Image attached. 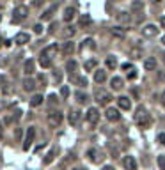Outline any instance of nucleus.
<instances>
[{
    "label": "nucleus",
    "mask_w": 165,
    "mask_h": 170,
    "mask_svg": "<svg viewBox=\"0 0 165 170\" xmlns=\"http://www.w3.org/2000/svg\"><path fill=\"white\" fill-rule=\"evenodd\" d=\"M162 44H165V36H163V37H162Z\"/></svg>",
    "instance_id": "de8ad7c7"
},
{
    "label": "nucleus",
    "mask_w": 165,
    "mask_h": 170,
    "mask_svg": "<svg viewBox=\"0 0 165 170\" xmlns=\"http://www.w3.org/2000/svg\"><path fill=\"white\" fill-rule=\"evenodd\" d=\"M158 167H160V170H165V156H158Z\"/></svg>",
    "instance_id": "f704fd0d"
},
{
    "label": "nucleus",
    "mask_w": 165,
    "mask_h": 170,
    "mask_svg": "<svg viewBox=\"0 0 165 170\" xmlns=\"http://www.w3.org/2000/svg\"><path fill=\"white\" fill-rule=\"evenodd\" d=\"M43 94H34L32 99H30V106H39V104H43Z\"/></svg>",
    "instance_id": "b1692460"
},
{
    "label": "nucleus",
    "mask_w": 165,
    "mask_h": 170,
    "mask_svg": "<svg viewBox=\"0 0 165 170\" xmlns=\"http://www.w3.org/2000/svg\"><path fill=\"white\" fill-rule=\"evenodd\" d=\"M73 51H75V43L73 41H66L64 46H62V53L66 57H69V55H73Z\"/></svg>",
    "instance_id": "dca6fc26"
},
{
    "label": "nucleus",
    "mask_w": 165,
    "mask_h": 170,
    "mask_svg": "<svg viewBox=\"0 0 165 170\" xmlns=\"http://www.w3.org/2000/svg\"><path fill=\"white\" fill-rule=\"evenodd\" d=\"M96 101H98L99 104H107L112 101V96H110V92H107V90H98L96 92Z\"/></svg>",
    "instance_id": "6e6552de"
},
{
    "label": "nucleus",
    "mask_w": 165,
    "mask_h": 170,
    "mask_svg": "<svg viewBox=\"0 0 165 170\" xmlns=\"http://www.w3.org/2000/svg\"><path fill=\"white\" fill-rule=\"evenodd\" d=\"M23 89H25L27 92H32L34 89H36V82H34L32 78H25V80H23Z\"/></svg>",
    "instance_id": "aec40b11"
},
{
    "label": "nucleus",
    "mask_w": 165,
    "mask_h": 170,
    "mask_svg": "<svg viewBox=\"0 0 165 170\" xmlns=\"http://www.w3.org/2000/svg\"><path fill=\"white\" fill-rule=\"evenodd\" d=\"M28 16V7L27 6H18L12 11V23H22Z\"/></svg>",
    "instance_id": "f03ea898"
},
{
    "label": "nucleus",
    "mask_w": 165,
    "mask_h": 170,
    "mask_svg": "<svg viewBox=\"0 0 165 170\" xmlns=\"http://www.w3.org/2000/svg\"><path fill=\"white\" fill-rule=\"evenodd\" d=\"M110 87L114 89V90H119V89H122V78L114 76L112 80H110Z\"/></svg>",
    "instance_id": "412c9836"
},
{
    "label": "nucleus",
    "mask_w": 165,
    "mask_h": 170,
    "mask_svg": "<svg viewBox=\"0 0 165 170\" xmlns=\"http://www.w3.org/2000/svg\"><path fill=\"white\" fill-rule=\"evenodd\" d=\"M117 104H119V108L121 110H130L132 108V101H130V98H126V96L117 98Z\"/></svg>",
    "instance_id": "ddd939ff"
},
{
    "label": "nucleus",
    "mask_w": 165,
    "mask_h": 170,
    "mask_svg": "<svg viewBox=\"0 0 165 170\" xmlns=\"http://www.w3.org/2000/svg\"><path fill=\"white\" fill-rule=\"evenodd\" d=\"M103 170H116L114 167H110V165H107V167H103Z\"/></svg>",
    "instance_id": "37998d69"
},
{
    "label": "nucleus",
    "mask_w": 165,
    "mask_h": 170,
    "mask_svg": "<svg viewBox=\"0 0 165 170\" xmlns=\"http://www.w3.org/2000/svg\"><path fill=\"white\" fill-rule=\"evenodd\" d=\"M55 154H57V149H52V151H50V153L46 154V156H44L43 163H44V165H50V163H52V161L55 159Z\"/></svg>",
    "instance_id": "393cba45"
},
{
    "label": "nucleus",
    "mask_w": 165,
    "mask_h": 170,
    "mask_svg": "<svg viewBox=\"0 0 165 170\" xmlns=\"http://www.w3.org/2000/svg\"><path fill=\"white\" fill-rule=\"evenodd\" d=\"M156 34H158V27L153 25V23H149V25H146V27L142 28V36L144 37H154Z\"/></svg>",
    "instance_id": "1a4fd4ad"
},
{
    "label": "nucleus",
    "mask_w": 165,
    "mask_h": 170,
    "mask_svg": "<svg viewBox=\"0 0 165 170\" xmlns=\"http://www.w3.org/2000/svg\"><path fill=\"white\" fill-rule=\"evenodd\" d=\"M133 121H135V124H137L138 128H148L149 122H151V117H149L148 110H146V106H138L137 110H135V115H133Z\"/></svg>",
    "instance_id": "f257e3e1"
},
{
    "label": "nucleus",
    "mask_w": 165,
    "mask_h": 170,
    "mask_svg": "<svg viewBox=\"0 0 165 170\" xmlns=\"http://www.w3.org/2000/svg\"><path fill=\"white\" fill-rule=\"evenodd\" d=\"M61 96H62V98H68V96H69V89H68L66 85L61 89Z\"/></svg>",
    "instance_id": "e433bc0d"
},
{
    "label": "nucleus",
    "mask_w": 165,
    "mask_h": 170,
    "mask_svg": "<svg viewBox=\"0 0 165 170\" xmlns=\"http://www.w3.org/2000/svg\"><path fill=\"white\" fill-rule=\"evenodd\" d=\"M122 167H124V170H137L138 168L137 159L133 158V156H124L122 158Z\"/></svg>",
    "instance_id": "0eeeda50"
},
{
    "label": "nucleus",
    "mask_w": 165,
    "mask_h": 170,
    "mask_svg": "<svg viewBox=\"0 0 165 170\" xmlns=\"http://www.w3.org/2000/svg\"><path fill=\"white\" fill-rule=\"evenodd\" d=\"M158 142L162 143V145H165V133H160L158 135Z\"/></svg>",
    "instance_id": "ea45409f"
},
{
    "label": "nucleus",
    "mask_w": 165,
    "mask_h": 170,
    "mask_svg": "<svg viewBox=\"0 0 165 170\" xmlns=\"http://www.w3.org/2000/svg\"><path fill=\"white\" fill-rule=\"evenodd\" d=\"M77 83L80 85V87H85V85H87V78H83V76L77 78Z\"/></svg>",
    "instance_id": "c9c22d12"
},
{
    "label": "nucleus",
    "mask_w": 165,
    "mask_h": 170,
    "mask_svg": "<svg viewBox=\"0 0 165 170\" xmlns=\"http://www.w3.org/2000/svg\"><path fill=\"white\" fill-rule=\"evenodd\" d=\"M105 66H107V69H110V71L116 69L117 67V59L114 57V55H108V57L105 59Z\"/></svg>",
    "instance_id": "6ab92c4d"
},
{
    "label": "nucleus",
    "mask_w": 165,
    "mask_h": 170,
    "mask_svg": "<svg viewBox=\"0 0 165 170\" xmlns=\"http://www.w3.org/2000/svg\"><path fill=\"white\" fill-rule=\"evenodd\" d=\"M57 53H59V44L53 43V44H50V46H46V48L41 51V55L39 57H44V59H53V57H57Z\"/></svg>",
    "instance_id": "20e7f679"
},
{
    "label": "nucleus",
    "mask_w": 165,
    "mask_h": 170,
    "mask_svg": "<svg viewBox=\"0 0 165 170\" xmlns=\"http://www.w3.org/2000/svg\"><path fill=\"white\" fill-rule=\"evenodd\" d=\"M39 82H41V83H43V85H44V83H46V78H44L43 75H39Z\"/></svg>",
    "instance_id": "79ce46f5"
},
{
    "label": "nucleus",
    "mask_w": 165,
    "mask_h": 170,
    "mask_svg": "<svg viewBox=\"0 0 165 170\" xmlns=\"http://www.w3.org/2000/svg\"><path fill=\"white\" fill-rule=\"evenodd\" d=\"M55 28H57V23H52L50 25V32H55Z\"/></svg>",
    "instance_id": "a19ab883"
},
{
    "label": "nucleus",
    "mask_w": 165,
    "mask_h": 170,
    "mask_svg": "<svg viewBox=\"0 0 165 170\" xmlns=\"http://www.w3.org/2000/svg\"><path fill=\"white\" fill-rule=\"evenodd\" d=\"M75 32H77V30H75V27H66L64 36H66V37H73V36H75Z\"/></svg>",
    "instance_id": "72a5a7b5"
},
{
    "label": "nucleus",
    "mask_w": 165,
    "mask_h": 170,
    "mask_svg": "<svg viewBox=\"0 0 165 170\" xmlns=\"http://www.w3.org/2000/svg\"><path fill=\"white\" fill-rule=\"evenodd\" d=\"M105 80H107V71L105 69H96V73H94V82L103 83Z\"/></svg>",
    "instance_id": "a211bd4d"
},
{
    "label": "nucleus",
    "mask_w": 165,
    "mask_h": 170,
    "mask_svg": "<svg viewBox=\"0 0 165 170\" xmlns=\"http://www.w3.org/2000/svg\"><path fill=\"white\" fill-rule=\"evenodd\" d=\"M75 14H77V9H75V7H66V9H64V22L66 23L73 22Z\"/></svg>",
    "instance_id": "2eb2a0df"
},
{
    "label": "nucleus",
    "mask_w": 165,
    "mask_h": 170,
    "mask_svg": "<svg viewBox=\"0 0 165 170\" xmlns=\"http://www.w3.org/2000/svg\"><path fill=\"white\" fill-rule=\"evenodd\" d=\"M107 119L112 122H117L121 119V114H119V110L117 108H107Z\"/></svg>",
    "instance_id": "9b49d317"
},
{
    "label": "nucleus",
    "mask_w": 165,
    "mask_h": 170,
    "mask_svg": "<svg viewBox=\"0 0 165 170\" xmlns=\"http://www.w3.org/2000/svg\"><path fill=\"white\" fill-rule=\"evenodd\" d=\"M162 103L165 104V90H163V94H162Z\"/></svg>",
    "instance_id": "a18cd8bd"
},
{
    "label": "nucleus",
    "mask_w": 165,
    "mask_h": 170,
    "mask_svg": "<svg viewBox=\"0 0 165 170\" xmlns=\"http://www.w3.org/2000/svg\"><path fill=\"white\" fill-rule=\"evenodd\" d=\"M55 11H57V6H52L50 9H46V11L41 14V20H43V22H48V20H52V18H53V14H55Z\"/></svg>",
    "instance_id": "f3484780"
},
{
    "label": "nucleus",
    "mask_w": 165,
    "mask_h": 170,
    "mask_svg": "<svg viewBox=\"0 0 165 170\" xmlns=\"http://www.w3.org/2000/svg\"><path fill=\"white\" fill-rule=\"evenodd\" d=\"M80 119H82V112L80 110H71L69 112V124L71 126H78Z\"/></svg>",
    "instance_id": "9d476101"
},
{
    "label": "nucleus",
    "mask_w": 165,
    "mask_h": 170,
    "mask_svg": "<svg viewBox=\"0 0 165 170\" xmlns=\"http://www.w3.org/2000/svg\"><path fill=\"white\" fill-rule=\"evenodd\" d=\"M153 2H160V0H153Z\"/></svg>",
    "instance_id": "09e8293b"
},
{
    "label": "nucleus",
    "mask_w": 165,
    "mask_h": 170,
    "mask_svg": "<svg viewBox=\"0 0 165 170\" xmlns=\"http://www.w3.org/2000/svg\"><path fill=\"white\" fill-rule=\"evenodd\" d=\"M117 20L121 23H128L130 22V16H128V12H119V14H117Z\"/></svg>",
    "instance_id": "2f4dec72"
},
{
    "label": "nucleus",
    "mask_w": 165,
    "mask_h": 170,
    "mask_svg": "<svg viewBox=\"0 0 165 170\" xmlns=\"http://www.w3.org/2000/svg\"><path fill=\"white\" fill-rule=\"evenodd\" d=\"M28 41H30V37H28V34H25V32H20V34H16V37H14V43H16V44H20V46H23V44H27Z\"/></svg>",
    "instance_id": "4468645a"
},
{
    "label": "nucleus",
    "mask_w": 165,
    "mask_h": 170,
    "mask_svg": "<svg viewBox=\"0 0 165 170\" xmlns=\"http://www.w3.org/2000/svg\"><path fill=\"white\" fill-rule=\"evenodd\" d=\"M62 119H64V117H62L61 112H50L46 121H48V126L50 128H59L62 124Z\"/></svg>",
    "instance_id": "7ed1b4c3"
},
{
    "label": "nucleus",
    "mask_w": 165,
    "mask_h": 170,
    "mask_svg": "<svg viewBox=\"0 0 165 170\" xmlns=\"http://www.w3.org/2000/svg\"><path fill=\"white\" fill-rule=\"evenodd\" d=\"M144 67H146L148 71H153V69H156V61H154L153 57H149L148 61L144 62Z\"/></svg>",
    "instance_id": "a878e982"
},
{
    "label": "nucleus",
    "mask_w": 165,
    "mask_h": 170,
    "mask_svg": "<svg viewBox=\"0 0 165 170\" xmlns=\"http://www.w3.org/2000/svg\"><path fill=\"white\" fill-rule=\"evenodd\" d=\"M71 170H85L83 167H75V168H71Z\"/></svg>",
    "instance_id": "49530a36"
},
{
    "label": "nucleus",
    "mask_w": 165,
    "mask_h": 170,
    "mask_svg": "<svg viewBox=\"0 0 165 170\" xmlns=\"http://www.w3.org/2000/svg\"><path fill=\"white\" fill-rule=\"evenodd\" d=\"M142 7H144V2L142 0H135L132 4V9L133 11H142Z\"/></svg>",
    "instance_id": "7c9ffc66"
},
{
    "label": "nucleus",
    "mask_w": 165,
    "mask_h": 170,
    "mask_svg": "<svg viewBox=\"0 0 165 170\" xmlns=\"http://www.w3.org/2000/svg\"><path fill=\"white\" fill-rule=\"evenodd\" d=\"M135 78H137V69H132L128 73V80H135Z\"/></svg>",
    "instance_id": "4c0bfd02"
},
{
    "label": "nucleus",
    "mask_w": 165,
    "mask_h": 170,
    "mask_svg": "<svg viewBox=\"0 0 165 170\" xmlns=\"http://www.w3.org/2000/svg\"><path fill=\"white\" fill-rule=\"evenodd\" d=\"M96 66H98V61H94V59H91V61H87L85 64H83L85 71H92V69H94Z\"/></svg>",
    "instance_id": "c85d7f7f"
},
{
    "label": "nucleus",
    "mask_w": 165,
    "mask_h": 170,
    "mask_svg": "<svg viewBox=\"0 0 165 170\" xmlns=\"http://www.w3.org/2000/svg\"><path fill=\"white\" fill-rule=\"evenodd\" d=\"M87 156H89V159H91L92 163H99V161H101V158H103L98 149H89V151H87Z\"/></svg>",
    "instance_id": "f8f14e48"
},
{
    "label": "nucleus",
    "mask_w": 165,
    "mask_h": 170,
    "mask_svg": "<svg viewBox=\"0 0 165 170\" xmlns=\"http://www.w3.org/2000/svg\"><path fill=\"white\" fill-rule=\"evenodd\" d=\"M92 23V18L89 16V14H82L80 16V27H89Z\"/></svg>",
    "instance_id": "bb28decb"
},
{
    "label": "nucleus",
    "mask_w": 165,
    "mask_h": 170,
    "mask_svg": "<svg viewBox=\"0 0 165 170\" xmlns=\"http://www.w3.org/2000/svg\"><path fill=\"white\" fill-rule=\"evenodd\" d=\"M85 119H87L89 124H96V122L99 121V110L91 106V108L87 110V114H85Z\"/></svg>",
    "instance_id": "423d86ee"
},
{
    "label": "nucleus",
    "mask_w": 165,
    "mask_h": 170,
    "mask_svg": "<svg viewBox=\"0 0 165 170\" xmlns=\"http://www.w3.org/2000/svg\"><path fill=\"white\" fill-rule=\"evenodd\" d=\"M75 96H77V101H78V103H85V101H87V94H83V92H77Z\"/></svg>",
    "instance_id": "473e14b6"
},
{
    "label": "nucleus",
    "mask_w": 165,
    "mask_h": 170,
    "mask_svg": "<svg viewBox=\"0 0 165 170\" xmlns=\"http://www.w3.org/2000/svg\"><path fill=\"white\" fill-rule=\"evenodd\" d=\"M34 32H36V34H41V32H43V25H41V23L34 25Z\"/></svg>",
    "instance_id": "58836bf2"
},
{
    "label": "nucleus",
    "mask_w": 165,
    "mask_h": 170,
    "mask_svg": "<svg viewBox=\"0 0 165 170\" xmlns=\"http://www.w3.org/2000/svg\"><path fill=\"white\" fill-rule=\"evenodd\" d=\"M163 59H165V51H163Z\"/></svg>",
    "instance_id": "8fccbe9b"
},
{
    "label": "nucleus",
    "mask_w": 165,
    "mask_h": 170,
    "mask_svg": "<svg viewBox=\"0 0 165 170\" xmlns=\"http://www.w3.org/2000/svg\"><path fill=\"white\" fill-rule=\"evenodd\" d=\"M34 137H36V128L30 126L27 129L25 140H23V151H28V149H30V145H32V142H34Z\"/></svg>",
    "instance_id": "39448f33"
},
{
    "label": "nucleus",
    "mask_w": 165,
    "mask_h": 170,
    "mask_svg": "<svg viewBox=\"0 0 165 170\" xmlns=\"http://www.w3.org/2000/svg\"><path fill=\"white\" fill-rule=\"evenodd\" d=\"M34 66H36L34 61H32V59H28V61L23 64V71H25V75H32V73H34Z\"/></svg>",
    "instance_id": "4be33fe9"
},
{
    "label": "nucleus",
    "mask_w": 165,
    "mask_h": 170,
    "mask_svg": "<svg viewBox=\"0 0 165 170\" xmlns=\"http://www.w3.org/2000/svg\"><path fill=\"white\" fill-rule=\"evenodd\" d=\"M78 69V62L77 61H68V64H66V71L68 73H75Z\"/></svg>",
    "instance_id": "cd10ccee"
},
{
    "label": "nucleus",
    "mask_w": 165,
    "mask_h": 170,
    "mask_svg": "<svg viewBox=\"0 0 165 170\" xmlns=\"http://www.w3.org/2000/svg\"><path fill=\"white\" fill-rule=\"evenodd\" d=\"M0 22H2V18H0Z\"/></svg>",
    "instance_id": "3c124183"
},
{
    "label": "nucleus",
    "mask_w": 165,
    "mask_h": 170,
    "mask_svg": "<svg viewBox=\"0 0 165 170\" xmlns=\"http://www.w3.org/2000/svg\"><path fill=\"white\" fill-rule=\"evenodd\" d=\"M124 34H126V28H122V27H114L112 28V36H114V37L122 39L124 37Z\"/></svg>",
    "instance_id": "5701e85b"
},
{
    "label": "nucleus",
    "mask_w": 165,
    "mask_h": 170,
    "mask_svg": "<svg viewBox=\"0 0 165 170\" xmlns=\"http://www.w3.org/2000/svg\"><path fill=\"white\" fill-rule=\"evenodd\" d=\"M39 64H41V67L48 69V67L52 66V61H50V59H44V57H39Z\"/></svg>",
    "instance_id": "c756f323"
},
{
    "label": "nucleus",
    "mask_w": 165,
    "mask_h": 170,
    "mask_svg": "<svg viewBox=\"0 0 165 170\" xmlns=\"http://www.w3.org/2000/svg\"><path fill=\"white\" fill-rule=\"evenodd\" d=\"M160 23H162V27L165 28V18H162V20H160Z\"/></svg>",
    "instance_id": "c03bdc74"
}]
</instances>
